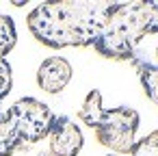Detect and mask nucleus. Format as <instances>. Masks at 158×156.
<instances>
[{
	"mask_svg": "<svg viewBox=\"0 0 158 156\" xmlns=\"http://www.w3.org/2000/svg\"><path fill=\"white\" fill-rule=\"evenodd\" d=\"M134 65H136V72H139V78H141V85L147 93V98L158 104V65L149 63V61H143V59H132Z\"/></svg>",
	"mask_w": 158,
	"mask_h": 156,
	"instance_id": "obj_7",
	"label": "nucleus"
},
{
	"mask_svg": "<svg viewBox=\"0 0 158 156\" xmlns=\"http://www.w3.org/2000/svg\"><path fill=\"white\" fill-rule=\"evenodd\" d=\"M139 128V113L128 106H117L104 111L100 124L95 126V137L102 145L110 147L115 154H130L134 147V134Z\"/></svg>",
	"mask_w": 158,
	"mask_h": 156,
	"instance_id": "obj_4",
	"label": "nucleus"
},
{
	"mask_svg": "<svg viewBox=\"0 0 158 156\" xmlns=\"http://www.w3.org/2000/svg\"><path fill=\"white\" fill-rule=\"evenodd\" d=\"M72 80V65L63 57H50L39 65L37 82L48 93H59Z\"/></svg>",
	"mask_w": 158,
	"mask_h": 156,
	"instance_id": "obj_6",
	"label": "nucleus"
},
{
	"mask_svg": "<svg viewBox=\"0 0 158 156\" xmlns=\"http://www.w3.org/2000/svg\"><path fill=\"white\" fill-rule=\"evenodd\" d=\"M130 156H158V130L149 132L141 141L134 143Z\"/></svg>",
	"mask_w": 158,
	"mask_h": 156,
	"instance_id": "obj_11",
	"label": "nucleus"
},
{
	"mask_svg": "<svg viewBox=\"0 0 158 156\" xmlns=\"http://www.w3.org/2000/svg\"><path fill=\"white\" fill-rule=\"evenodd\" d=\"M108 156H119V154H108Z\"/></svg>",
	"mask_w": 158,
	"mask_h": 156,
	"instance_id": "obj_13",
	"label": "nucleus"
},
{
	"mask_svg": "<svg viewBox=\"0 0 158 156\" xmlns=\"http://www.w3.org/2000/svg\"><path fill=\"white\" fill-rule=\"evenodd\" d=\"M7 119L20 143H37L50 134L56 117L44 102L35 98H22L7 111Z\"/></svg>",
	"mask_w": 158,
	"mask_h": 156,
	"instance_id": "obj_3",
	"label": "nucleus"
},
{
	"mask_svg": "<svg viewBox=\"0 0 158 156\" xmlns=\"http://www.w3.org/2000/svg\"><path fill=\"white\" fill-rule=\"evenodd\" d=\"M15 41H18V33L13 20L9 15H0V59H5V54L13 50Z\"/></svg>",
	"mask_w": 158,
	"mask_h": 156,
	"instance_id": "obj_10",
	"label": "nucleus"
},
{
	"mask_svg": "<svg viewBox=\"0 0 158 156\" xmlns=\"http://www.w3.org/2000/svg\"><path fill=\"white\" fill-rule=\"evenodd\" d=\"M115 2H44L28 13L31 33L50 48L93 46Z\"/></svg>",
	"mask_w": 158,
	"mask_h": 156,
	"instance_id": "obj_1",
	"label": "nucleus"
},
{
	"mask_svg": "<svg viewBox=\"0 0 158 156\" xmlns=\"http://www.w3.org/2000/svg\"><path fill=\"white\" fill-rule=\"evenodd\" d=\"M11 67L5 59H0V102H2V98L11 91Z\"/></svg>",
	"mask_w": 158,
	"mask_h": 156,
	"instance_id": "obj_12",
	"label": "nucleus"
},
{
	"mask_svg": "<svg viewBox=\"0 0 158 156\" xmlns=\"http://www.w3.org/2000/svg\"><path fill=\"white\" fill-rule=\"evenodd\" d=\"M154 33H158V0L115 2L93 48L106 59H134L139 41Z\"/></svg>",
	"mask_w": 158,
	"mask_h": 156,
	"instance_id": "obj_2",
	"label": "nucleus"
},
{
	"mask_svg": "<svg viewBox=\"0 0 158 156\" xmlns=\"http://www.w3.org/2000/svg\"><path fill=\"white\" fill-rule=\"evenodd\" d=\"M48 139L54 156H76L82 150V132L69 117H56Z\"/></svg>",
	"mask_w": 158,
	"mask_h": 156,
	"instance_id": "obj_5",
	"label": "nucleus"
},
{
	"mask_svg": "<svg viewBox=\"0 0 158 156\" xmlns=\"http://www.w3.org/2000/svg\"><path fill=\"white\" fill-rule=\"evenodd\" d=\"M156 52H158V50H156Z\"/></svg>",
	"mask_w": 158,
	"mask_h": 156,
	"instance_id": "obj_14",
	"label": "nucleus"
},
{
	"mask_svg": "<svg viewBox=\"0 0 158 156\" xmlns=\"http://www.w3.org/2000/svg\"><path fill=\"white\" fill-rule=\"evenodd\" d=\"M104 111H106V108L102 106V93H100L98 89H93V91L87 93V98H85V102H82V106H80V111H78V117H80L87 126L95 128V126L100 124Z\"/></svg>",
	"mask_w": 158,
	"mask_h": 156,
	"instance_id": "obj_8",
	"label": "nucleus"
},
{
	"mask_svg": "<svg viewBox=\"0 0 158 156\" xmlns=\"http://www.w3.org/2000/svg\"><path fill=\"white\" fill-rule=\"evenodd\" d=\"M20 147V141L15 139L11 124L7 119V113L0 111V156H11Z\"/></svg>",
	"mask_w": 158,
	"mask_h": 156,
	"instance_id": "obj_9",
	"label": "nucleus"
}]
</instances>
